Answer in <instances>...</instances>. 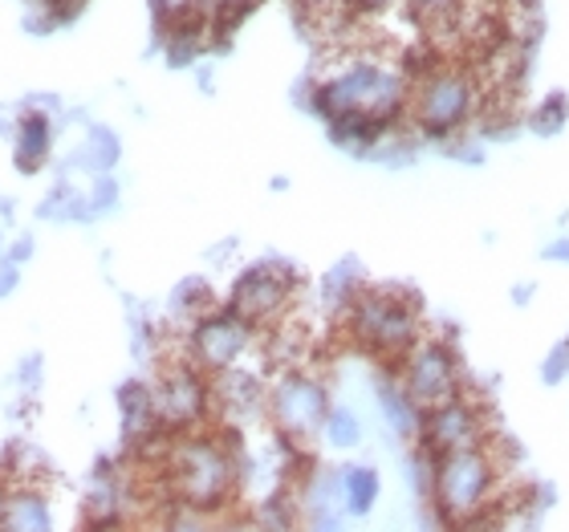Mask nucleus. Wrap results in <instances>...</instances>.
I'll return each instance as SVG.
<instances>
[{
    "label": "nucleus",
    "mask_w": 569,
    "mask_h": 532,
    "mask_svg": "<svg viewBox=\"0 0 569 532\" xmlns=\"http://www.w3.org/2000/svg\"><path fill=\"white\" fill-rule=\"evenodd\" d=\"M411 98V73L395 53H350L318 86L313 107L333 122L338 139H379Z\"/></svg>",
    "instance_id": "obj_1"
},
{
    "label": "nucleus",
    "mask_w": 569,
    "mask_h": 532,
    "mask_svg": "<svg viewBox=\"0 0 569 532\" xmlns=\"http://www.w3.org/2000/svg\"><path fill=\"white\" fill-rule=\"evenodd\" d=\"M163 480L179 504L212 512L228 504L232 488L240 484L237 451L216 435H183L163 448Z\"/></svg>",
    "instance_id": "obj_2"
},
{
    "label": "nucleus",
    "mask_w": 569,
    "mask_h": 532,
    "mask_svg": "<svg viewBox=\"0 0 569 532\" xmlns=\"http://www.w3.org/2000/svg\"><path fill=\"white\" fill-rule=\"evenodd\" d=\"M342 318L350 342H358L382 362H403L411 345L423 338L416 297L403 289H362Z\"/></svg>",
    "instance_id": "obj_3"
},
{
    "label": "nucleus",
    "mask_w": 569,
    "mask_h": 532,
    "mask_svg": "<svg viewBox=\"0 0 569 532\" xmlns=\"http://www.w3.org/2000/svg\"><path fill=\"white\" fill-rule=\"evenodd\" d=\"M436 509L456 524H472L500 500V463L488 443L439 451L436 455Z\"/></svg>",
    "instance_id": "obj_4"
},
{
    "label": "nucleus",
    "mask_w": 569,
    "mask_h": 532,
    "mask_svg": "<svg viewBox=\"0 0 569 532\" xmlns=\"http://www.w3.org/2000/svg\"><path fill=\"white\" fill-rule=\"evenodd\" d=\"M480 78L476 70L460 66V61H439L431 70L411 82V98H407V119L416 122L419 131L436 134H456L476 119L480 110Z\"/></svg>",
    "instance_id": "obj_5"
},
{
    "label": "nucleus",
    "mask_w": 569,
    "mask_h": 532,
    "mask_svg": "<svg viewBox=\"0 0 569 532\" xmlns=\"http://www.w3.org/2000/svg\"><path fill=\"white\" fill-rule=\"evenodd\" d=\"M326 414H330V394L306 370H289L269 387V419L289 448H306L309 439L321 435Z\"/></svg>",
    "instance_id": "obj_6"
},
{
    "label": "nucleus",
    "mask_w": 569,
    "mask_h": 532,
    "mask_svg": "<svg viewBox=\"0 0 569 532\" xmlns=\"http://www.w3.org/2000/svg\"><path fill=\"white\" fill-rule=\"evenodd\" d=\"M257 325L240 318L237 309H212L196 321L188 338V354L203 374H220V370L240 367V358L249 354Z\"/></svg>",
    "instance_id": "obj_7"
},
{
    "label": "nucleus",
    "mask_w": 569,
    "mask_h": 532,
    "mask_svg": "<svg viewBox=\"0 0 569 532\" xmlns=\"http://www.w3.org/2000/svg\"><path fill=\"white\" fill-rule=\"evenodd\" d=\"M399 382L407 387V394L431 411L439 402H448L460 394V367H456V354L439 338H419L411 345V354L399 362Z\"/></svg>",
    "instance_id": "obj_8"
},
{
    "label": "nucleus",
    "mask_w": 569,
    "mask_h": 532,
    "mask_svg": "<svg viewBox=\"0 0 569 532\" xmlns=\"http://www.w3.org/2000/svg\"><path fill=\"white\" fill-rule=\"evenodd\" d=\"M293 289H297V281L284 264H277V261L252 264L237 281V289H232V309H237L249 325L264 330V325H277V321L284 318Z\"/></svg>",
    "instance_id": "obj_9"
},
{
    "label": "nucleus",
    "mask_w": 569,
    "mask_h": 532,
    "mask_svg": "<svg viewBox=\"0 0 569 532\" xmlns=\"http://www.w3.org/2000/svg\"><path fill=\"white\" fill-rule=\"evenodd\" d=\"M212 406V382L203 379V370L191 362V367L167 370L159 391H154V411H159V423H167L171 431H188L208 414Z\"/></svg>",
    "instance_id": "obj_10"
},
{
    "label": "nucleus",
    "mask_w": 569,
    "mask_h": 532,
    "mask_svg": "<svg viewBox=\"0 0 569 532\" xmlns=\"http://www.w3.org/2000/svg\"><path fill=\"white\" fill-rule=\"evenodd\" d=\"M423 439L427 448L436 451H456V448H472V443H485V426H480V411L472 402H463L460 394L448 402H439L431 411H423Z\"/></svg>",
    "instance_id": "obj_11"
},
{
    "label": "nucleus",
    "mask_w": 569,
    "mask_h": 532,
    "mask_svg": "<svg viewBox=\"0 0 569 532\" xmlns=\"http://www.w3.org/2000/svg\"><path fill=\"white\" fill-rule=\"evenodd\" d=\"M379 406H382L387 426H391L399 439L411 443V439L423 435V406L407 394L403 382H379Z\"/></svg>",
    "instance_id": "obj_12"
},
{
    "label": "nucleus",
    "mask_w": 569,
    "mask_h": 532,
    "mask_svg": "<svg viewBox=\"0 0 569 532\" xmlns=\"http://www.w3.org/2000/svg\"><path fill=\"white\" fill-rule=\"evenodd\" d=\"M0 529H12V532L49 529L46 496L33 492V488H17V492H9V500H4V516H0Z\"/></svg>",
    "instance_id": "obj_13"
},
{
    "label": "nucleus",
    "mask_w": 569,
    "mask_h": 532,
    "mask_svg": "<svg viewBox=\"0 0 569 532\" xmlns=\"http://www.w3.org/2000/svg\"><path fill=\"white\" fill-rule=\"evenodd\" d=\"M46 151H49V119L46 114H24L21 127H17V163L24 171H33V167L46 163Z\"/></svg>",
    "instance_id": "obj_14"
},
{
    "label": "nucleus",
    "mask_w": 569,
    "mask_h": 532,
    "mask_svg": "<svg viewBox=\"0 0 569 532\" xmlns=\"http://www.w3.org/2000/svg\"><path fill=\"white\" fill-rule=\"evenodd\" d=\"M342 500L355 516H362V512L375 509V500H379V472H375V468H346L342 472Z\"/></svg>",
    "instance_id": "obj_15"
},
{
    "label": "nucleus",
    "mask_w": 569,
    "mask_h": 532,
    "mask_svg": "<svg viewBox=\"0 0 569 532\" xmlns=\"http://www.w3.org/2000/svg\"><path fill=\"white\" fill-rule=\"evenodd\" d=\"M321 435H326L330 448H355L358 439H362V423H358L355 411H346V406H330Z\"/></svg>",
    "instance_id": "obj_16"
},
{
    "label": "nucleus",
    "mask_w": 569,
    "mask_h": 532,
    "mask_svg": "<svg viewBox=\"0 0 569 532\" xmlns=\"http://www.w3.org/2000/svg\"><path fill=\"white\" fill-rule=\"evenodd\" d=\"M90 154H82L86 167H94V171H107L114 159H119V139L107 131H90V147H86Z\"/></svg>",
    "instance_id": "obj_17"
},
{
    "label": "nucleus",
    "mask_w": 569,
    "mask_h": 532,
    "mask_svg": "<svg viewBox=\"0 0 569 532\" xmlns=\"http://www.w3.org/2000/svg\"><path fill=\"white\" fill-rule=\"evenodd\" d=\"M176 309L179 313H188V318H203V313H212V309H208V284L203 281L183 284V289L176 293Z\"/></svg>",
    "instance_id": "obj_18"
},
{
    "label": "nucleus",
    "mask_w": 569,
    "mask_h": 532,
    "mask_svg": "<svg viewBox=\"0 0 569 532\" xmlns=\"http://www.w3.org/2000/svg\"><path fill=\"white\" fill-rule=\"evenodd\" d=\"M561 114H566V98H549L546 107L537 110V119H533V127L541 134H553L561 127Z\"/></svg>",
    "instance_id": "obj_19"
},
{
    "label": "nucleus",
    "mask_w": 569,
    "mask_h": 532,
    "mask_svg": "<svg viewBox=\"0 0 569 532\" xmlns=\"http://www.w3.org/2000/svg\"><path fill=\"white\" fill-rule=\"evenodd\" d=\"M203 0H154V12L163 17V21H183V17H196V9H200Z\"/></svg>",
    "instance_id": "obj_20"
},
{
    "label": "nucleus",
    "mask_w": 569,
    "mask_h": 532,
    "mask_svg": "<svg viewBox=\"0 0 569 532\" xmlns=\"http://www.w3.org/2000/svg\"><path fill=\"white\" fill-rule=\"evenodd\" d=\"M355 4L367 12H391V9H399V4H407V0H355Z\"/></svg>",
    "instance_id": "obj_21"
},
{
    "label": "nucleus",
    "mask_w": 569,
    "mask_h": 532,
    "mask_svg": "<svg viewBox=\"0 0 569 532\" xmlns=\"http://www.w3.org/2000/svg\"><path fill=\"white\" fill-rule=\"evenodd\" d=\"M419 4V12H427V17H431V12H443V9H451V4H456V0H416Z\"/></svg>",
    "instance_id": "obj_22"
},
{
    "label": "nucleus",
    "mask_w": 569,
    "mask_h": 532,
    "mask_svg": "<svg viewBox=\"0 0 569 532\" xmlns=\"http://www.w3.org/2000/svg\"><path fill=\"white\" fill-rule=\"evenodd\" d=\"M46 4H49L53 12H58V17H66V12H70L73 4H78V0H46Z\"/></svg>",
    "instance_id": "obj_23"
},
{
    "label": "nucleus",
    "mask_w": 569,
    "mask_h": 532,
    "mask_svg": "<svg viewBox=\"0 0 569 532\" xmlns=\"http://www.w3.org/2000/svg\"><path fill=\"white\" fill-rule=\"evenodd\" d=\"M326 4H330V0H326Z\"/></svg>",
    "instance_id": "obj_24"
}]
</instances>
